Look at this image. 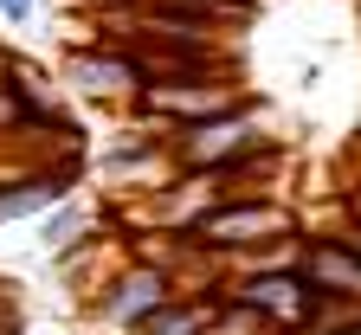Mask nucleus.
I'll list each match as a JSON object with an SVG mask.
<instances>
[{"mask_svg": "<svg viewBox=\"0 0 361 335\" xmlns=\"http://www.w3.org/2000/svg\"><path fill=\"white\" fill-rule=\"evenodd\" d=\"M303 219L284 194H239V200H213L194 226H188V245L207 258V264H252L258 252L284 245V238H297Z\"/></svg>", "mask_w": 361, "mask_h": 335, "instance_id": "1", "label": "nucleus"}, {"mask_svg": "<svg viewBox=\"0 0 361 335\" xmlns=\"http://www.w3.org/2000/svg\"><path fill=\"white\" fill-rule=\"evenodd\" d=\"M180 297V277L155 258H123L104 291H97V310H90V322H97V335H142V322L155 310H168Z\"/></svg>", "mask_w": 361, "mask_h": 335, "instance_id": "2", "label": "nucleus"}, {"mask_svg": "<svg viewBox=\"0 0 361 335\" xmlns=\"http://www.w3.org/2000/svg\"><path fill=\"white\" fill-rule=\"evenodd\" d=\"M258 149H278L271 116L258 104H239V110H226L213 123H194V129L174 135V162L188 168V174H213V168L239 162V155H258Z\"/></svg>", "mask_w": 361, "mask_h": 335, "instance_id": "3", "label": "nucleus"}, {"mask_svg": "<svg viewBox=\"0 0 361 335\" xmlns=\"http://www.w3.org/2000/svg\"><path fill=\"white\" fill-rule=\"evenodd\" d=\"M239 104H252L245 84H239V71H213V78H188V84H149L142 97H135V116L155 123V129H168V135H180V129L213 123V116L239 110Z\"/></svg>", "mask_w": 361, "mask_h": 335, "instance_id": "4", "label": "nucleus"}, {"mask_svg": "<svg viewBox=\"0 0 361 335\" xmlns=\"http://www.w3.org/2000/svg\"><path fill=\"white\" fill-rule=\"evenodd\" d=\"M65 78H71L78 97L110 104V110H135V97L149 90L142 59H135L123 39H90V45H78V52L65 59Z\"/></svg>", "mask_w": 361, "mask_h": 335, "instance_id": "5", "label": "nucleus"}, {"mask_svg": "<svg viewBox=\"0 0 361 335\" xmlns=\"http://www.w3.org/2000/svg\"><path fill=\"white\" fill-rule=\"evenodd\" d=\"M226 291L245 310H258L271 335H310L316 310H323V297L303 284V271H239V277H226Z\"/></svg>", "mask_w": 361, "mask_h": 335, "instance_id": "6", "label": "nucleus"}, {"mask_svg": "<svg viewBox=\"0 0 361 335\" xmlns=\"http://www.w3.org/2000/svg\"><path fill=\"white\" fill-rule=\"evenodd\" d=\"M297 271L316 297L329 303H361V252L342 226H323V232H303L297 245Z\"/></svg>", "mask_w": 361, "mask_h": 335, "instance_id": "7", "label": "nucleus"}, {"mask_svg": "<svg viewBox=\"0 0 361 335\" xmlns=\"http://www.w3.org/2000/svg\"><path fill=\"white\" fill-rule=\"evenodd\" d=\"M78 187V168H39L26 181H7L0 187V226H20V219H45L52 207L71 200Z\"/></svg>", "mask_w": 361, "mask_h": 335, "instance_id": "8", "label": "nucleus"}, {"mask_svg": "<svg viewBox=\"0 0 361 335\" xmlns=\"http://www.w3.org/2000/svg\"><path fill=\"white\" fill-rule=\"evenodd\" d=\"M226 303V284H207V291H180L168 310H155L149 322H142V335H207V322H213V310Z\"/></svg>", "mask_w": 361, "mask_h": 335, "instance_id": "9", "label": "nucleus"}, {"mask_svg": "<svg viewBox=\"0 0 361 335\" xmlns=\"http://www.w3.org/2000/svg\"><path fill=\"white\" fill-rule=\"evenodd\" d=\"M39 245L52 252V258H65V252H78V245H90V207L71 194L65 207H52L39 219Z\"/></svg>", "mask_w": 361, "mask_h": 335, "instance_id": "10", "label": "nucleus"}, {"mask_svg": "<svg viewBox=\"0 0 361 335\" xmlns=\"http://www.w3.org/2000/svg\"><path fill=\"white\" fill-rule=\"evenodd\" d=\"M13 90H20V97H26V110H32V123H52V116H65L59 110V84L52 78H45L32 59H20L13 65Z\"/></svg>", "mask_w": 361, "mask_h": 335, "instance_id": "11", "label": "nucleus"}, {"mask_svg": "<svg viewBox=\"0 0 361 335\" xmlns=\"http://www.w3.org/2000/svg\"><path fill=\"white\" fill-rule=\"evenodd\" d=\"M207 335H271V322L258 316V310H245L233 291H226V303L213 310V322H207Z\"/></svg>", "mask_w": 361, "mask_h": 335, "instance_id": "12", "label": "nucleus"}, {"mask_svg": "<svg viewBox=\"0 0 361 335\" xmlns=\"http://www.w3.org/2000/svg\"><path fill=\"white\" fill-rule=\"evenodd\" d=\"M32 123V110H26V97H20V90H13V78L7 84H0V142H7V135H20Z\"/></svg>", "mask_w": 361, "mask_h": 335, "instance_id": "13", "label": "nucleus"}, {"mask_svg": "<svg viewBox=\"0 0 361 335\" xmlns=\"http://www.w3.org/2000/svg\"><path fill=\"white\" fill-rule=\"evenodd\" d=\"M336 213H342L348 226H361V181H348V187H342V200H336Z\"/></svg>", "mask_w": 361, "mask_h": 335, "instance_id": "14", "label": "nucleus"}, {"mask_svg": "<svg viewBox=\"0 0 361 335\" xmlns=\"http://www.w3.org/2000/svg\"><path fill=\"white\" fill-rule=\"evenodd\" d=\"M32 7H39V0H0V20L20 26V20H32Z\"/></svg>", "mask_w": 361, "mask_h": 335, "instance_id": "15", "label": "nucleus"}, {"mask_svg": "<svg viewBox=\"0 0 361 335\" xmlns=\"http://www.w3.org/2000/svg\"><path fill=\"white\" fill-rule=\"evenodd\" d=\"M213 7H219L226 20H239V13H252V7H258V0H213Z\"/></svg>", "mask_w": 361, "mask_h": 335, "instance_id": "16", "label": "nucleus"}, {"mask_svg": "<svg viewBox=\"0 0 361 335\" xmlns=\"http://www.w3.org/2000/svg\"><path fill=\"white\" fill-rule=\"evenodd\" d=\"M13 65H20V59L7 52V45H0V84H7V78H13Z\"/></svg>", "mask_w": 361, "mask_h": 335, "instance_id": "17", "label": "nucleus"}, {"mask_svg": "<svg viewBox=\"0 0 361 335\" xmlns=\"http://www.w3.org/2000/svg\"><path fill=\"white\" fill-rule=\"evenodd\" d=\"M329 226H342V232H348V238H355V252H361V226H348V219H342V213H336V219H329Z\"/></svg>", "mask_w": 361, "mask_h": 335, "instance_id": "18", "label": "nucleus"}, {"mask_svg": "<svg viewBox=\"0 0 361 335\" xmlns=\"http://www.w3.org/2000/svg\"><path fill=\"white\" fill-rule=\"evenodd\" d=\"M355 129H361V116H355ZM355 142H361V135H355Z\"/></svg>", "mask_w": 361, "mask_h": 335, "instance_id": "19", "label": "nucleus"}, {"mask_svg": "<svg viewBox=\"0 0 361 335\" xmlns=\"http://www.w3.org/2000/svg\"><path fill=\"white\" fill-rule=\"evenodd\" d=\"M0 335H7V322H0Z\"/></svg>", "mask_w": 361, "mask_h": 335, "instance_id": "20", "label": "nucleus"}]
</instances>
